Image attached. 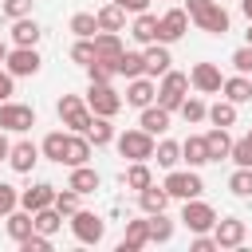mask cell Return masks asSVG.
Returning <instances> with one entry per match:
<instances>
[{"label":"cell","instance_id":"cb8c5ba5","mask_svg":"<svg viewBox=\"0 0 252 252\" xmlns=\"http://www.w3.org/2000/svg\"><path fill=\"white\" fill-rule=\"evenodd\" d=\"M39 24L32 20V16H24V20H12V43L16 47H35L39 43Z\"/></svg>","mask_w":252,"mask_h":252},{"label":"cell","instance_id":"d6986e66","mask_svg":"<svg viewBox=\"0 0 252 252\" xmlns=\"http://www.w3.org/2000/svg\"><path fill=\"white\" fill-rule=\"evenodd\" d=\"M142 55H146V75H150V79H161V75L169 71V63H173L169 43H150Z\"/></svg>","mask_w":252,"mask_h":252},{"label":"cell","instance_id":"6da1fadb","mask_svg":"<svg viewBox=\"0 0 252 252\" xmlns=\"http://www.w3.org/2000/svg\"><path fill=\"white\" fill-rule=\"evenodd\" d=\"M185 12H189V20H193L201 32H209V35H224V32H228V12H224L217 0H185Z\"/></svg>","mask_w":252,"mask_h":252},{"label":"cell","instance_id":"4dcf8cb0","mask_svg":"<svg viewBox=\"0 0 252 252\" xmlns=\"http://www.w3.org/2000/svg\"><path fill=\"white\" fill-rule=\"evenodd\" d=\"M126 47H122V39H118V32H98L94 35V55L98 59H118Z\"/></svg>","mask_w":252,"mask_h":252},{"label":"cell","instance_id":"8d00e7d4","mask_svg":"<svg viewBox=\"0 0 252 252\" xmlns=\"http://www.w3.org/2000/svg\"><path fill=\"white\" fill-rule=\"evenodd\" d=\"M154 158H158L161 169H177V161H181V146L169 142V138H161V142L154 146Z\"/></svg>","mask_w":252,"mask_h":252},{"label":"cell","instance_id":"2e32d148","mask_svg":"<svg viewBox=\"0 0 252 252\" xmlns=\"http://www.w3.org/2000/svg\"><path fill=\"white\" fill-rule=\"evenodd\" d=\"M181 161H185L189 169L209 165V142H205V134H189V138L181 142Z\"/></svg>","mask_w":252,"mask_h":252},{"label":"cell","instance_id":"11a10c76","mask_svg":"<svg viewBox=\"0 0 252 252\" xmlns=\"http://www.w3.org/2000/svg\"><path fill=\"white\" fill-rule=\"evenodd\" d=\"M240 12H244V16L252 20V0H240Z\"/></svg>","mask_w":252,"mask_h":252},{"label":"cell","instance_id":"d4e9b609","mask_svg":"<svg viewBox=\"0 0 252 252\" xmlns=\"http://www.w3.org/2000/svg\"><path fill=\"white\" fill-rule=\"evenodd\" d=\"M205 142H209V161H224V158L232 154V138H228V126H213V130L205 134Z\"/></svg>","mask_w":252,"mask_h":252},{"label":"cell","instance_id":"ee69618b","mask_svg":"<svg viewBox=\"0 0 252 252\" xmlns=\"http://www.w3.org/2000/svg\"><path fill=\"white\" fill-rule=\"evenodd\" d=\"M228 63H232V71H236V75H252V43H244V47H236Z\"/></svg>","mask_w":252,"mask_h":252},{"label":"cell","instance_id":"8992f818","mask_svg":"<svg viewBox=\"0 0 252 252\" xmlns=\"http://www.w3.org/2000/svg\"><path fill=\"white\" fill-rule=\"evenodd\" d=\"M87 106H91L94 114H102V118H114V114L122 110V94H118L110 83H91V91H87Z\"/></svg>","mask_w":252,"mask_h":252},{"label":"cell","instance_id":"603a6c76","mask_svg":"<svg viewBox=\"0 0 252 252\" xmlns=\"http://www.w3.org/2000/svg\"><path fill=\"white\" fill-rule=\"evenodd\" d=\"M138 126H142V130H150V134L158 138V134H165V130H169V110H165L161 102H150V106L142 110Z\"/></svg>","mask_w":252,"mask_h":252},{"label":"cell","instance_id":"5bb4252c","mask_svg":"<svg viewBox=\"0 0 252 252\" xmlns=\"http://www.w3.org/2000/svg\"><path fill=\"white\" fill-rule=\"evenodd\" d=\"M213 236H217V248H240L244 236H248V224L236 220V217H220L213 224Z\"/></svg>","mask_w":252,"mask_h":252},{"label":"cell","instance_id":"30bf717a","mask_svg":"<svg viewBox=\"0 0 252 252\" xmlns=\"http://www.w3.org/2000/svg\"><path fill=\"white\" fill-rule=\"evenodd\" d=\"M189 32V12L185 8H169L165 16H158V43H177Z\"/></svg>","mask_w":252,"mask_h":252},{"label":"cell","instance_id":"7dc6e473","mask_svg":"<svg viewBox=\"0 0 252 252\" xmlns=\"http://www.w3.org/2000/svg\"><path fill=\"white\" fill-rule=\"evenodd\" d=\"M0 12L8 20H24V16H32V0H0Z\"/></svg>","mask_w":252,"mask_h":252},{"label":"cell","instance_id":"c3c4849f","mask_svg":"<svg viewBox=\"0 0 252 252\" xmlns=\"http://www.w3.org/2000/svg\"><path fill=\"white\" fill-rule=\"evenodd\" d=\"M51 248V236L47 232H32L28 240H20V252H47Z\"/></svg>","mask_w":252,"mask_h":252},{"label":"cell","instance_id":"60d3db41","mask_svg":"<svg viewBox=\"0 0 252 252\" xmlns=\"http://www.w3.org/2000/svg\"><path fill=\"white\" fill-rule=\"evenodd\" d=\"M209 122H213V126H232V122H236V102H228V98L213 102V106H209Z\"/></svg>","mask_w":252,"mask_h":252},{"label":"cell","instance_id":"816d5d0a","mask_svg":"<svg viewBox=\"0 0 252 252\" xmlns=\"http://www.w3.org/2000/svg\"><path fill=\"white\" fill-rule=\"evenodd\" d=\"M217 248V236H209V232H193V252H213Z\"/></svg>","mask_w":252,"mask_h":252},{"label":"cell","instance_id":"836d02e7","mask_svg":"<svg viewBox=\"0 0 252 252\" xmlns=\"http://www.w3.org/2000/svg\"><path fill=\"white\" fill-rule=\"evenodd\" d=\"M150 217V244H169L173 240V220L165 213H146Z\"/></svg>","mask_w":252,"mask_h":252},{"label":"cell","instance_id":"ffe728a7","mask_svg":"<svg viewBox=\"0 0 252 252\" xmlns=\"http://www.w3.org/2000/svg\"><path fill=\"white\" fill-rule=\"evenodd\" d=\"M87 161H91V138L71 130V134H67V150H63V165L75 169V165H87Z\"/></svg>","mask_w":252,"mask_h":252},{"label":"cell","instance_id":"4fadbf2b","mask_svg":"<svg viewBox=\"0 0 252 252\" xmlns=\"http://www.w3.org/2000/svg\"><path fill=\"white\" fill-rule=\"evenodd\" d=\"M150 102H158V83H154L150 75L126 79V106H138V110H146Z\"/></svg>","mask_w":252,"mask_h":252},{"label":"cell","instance_id":"ac0fdd59","mask_svg":"<svg viewBox=\"0 0 252 252\" xmlns=\"http://www.w3.org/2000/svg\"><path fill=\"white\" fill-rule=\"evenodd\" d=\"M150 244V217L146 220H126V232L118 240V252H138Z\"/></svg>","mask_w":252,"mask_h":252},{"label":"cell","instance_id":"b9f144b4","mask_svg":"<svg viewBox=\"0 0 252 252\" xmlns=\"http://www.w3.org/2000/svg\"><path fill=\"white\" fill-rule=\"evenodd\" d=\"M232 197H252V165H236V173L228 177Z\"/></svg>","mask_w":252,"mask_h":252},{"label":"cell","instance_id":"d6a6232c","mask_svg":"<svg viewBox=\"0 0 252 252\" xmlns=\"http://www.w3.org/2000/svg\"><path fill=\"white\" fill-rule=\"evenodd\" d=\"M122 181H126V189L142 193L146 185H154V173H150V165H146V161H130V169L122 173Z\"/></svg>","mask_w":252,"mask_h":252},{"label":"cell","instance_id":"680465c9","mask_svg":"<svg viewBox=\"0 0 252 252\" xmlns=\"http://www.w3.org/2000/svg\"><path fill=\"white\" fill-rule=\"evenodd\" d=\"M244 138H248V142H252V130H248V134H244Z\"/></svg>","mask_w":252,"mask_h":252},{"label":"cell","instance_id":"4316f807","mask_svg":"<svg viewBox=\"0 0 252 252\" xmlns=\"http://www.w3.org/2000/svg\"><path fill=\"white\" fill-rule=\"evenodd\" d=\"M67 185H71L75 193H94V189L102 185V177H98V169H91V165H75Z\"/></svg>","mask_w":252,"mask_h":252},{"label":"cell","instance_id":"7c38bea8","mask_svg":"<svg viewBox=\"0 0 252 252\" xmlns=\"http://www.w3.org/2000/svg\"><path fill=\"white\" fill-rule=\"evenodd\" d=\"M189 87L201 91V94H217V91L224 87V75H220L217 63H197V67L189 71Z\"/></svg>","mask_w":252,"mask_h":252},{"label":"cell","instance_id":"f5cc1de1","mask_svg":"<svg viewBox=\"0 0 252 252\" xmlns=\"http://www.w3.org/2000/svg\"><path fill=\"white\" fill-rule=\"evenodd\" d=\"M114 4H122V8H126V12H134V16L150 8V0H114Z\"/></svg>","mask_w":252,"mask_h":252},{"label":"cell","instance_id":"5b68a950","mask_svg":"<svg viewBox=\"0 0 252 252\" xmlns=\"http://www.w3.org/2000/svg\"><path fill=\"white\" fill-rule=\"evenodd\" d=\"M185 91H189V75H181V71H165L161 75V83H158V102L173 114V110H181V102H185Z\"/></svg>","mask_w":252,"mask_h":252},{"label":"cell","instance_id":"ba28073f","mask_svg":"<svg viewBox=\"0 0 252 252\" xmlns=\"http://www.w3.org/2000/svg\"><path fill=\"white\" fill-rule=\"evenodd\" d=\"M71 232H75L79 244H102V236H106V220L94 217V213H87V209H79V213L71 217Z\"/></svg>","mask_w":252,"mask_h":252},{"label":"cell","instance_id":"277c9868","mask_svg":"<svg viewBox=\"0 0 252 252\" xmlns=\"http://www.w3.org/2000/svg\"><path fill=\"white\" fill-rule=\"evenodd\" d=\"M165 193L169 197H177V201H193V197H201L205 193V181H201V173L197 169H165Z\"/></svg>","mask_w":252,"mask_h":252},{"label":"cell","instance_id":"1f68e13d","mask_svg":"<svg viewBox=\"0 0 252 252\" xmlns=\"http://www.w3.org/2000/svg\"><path fill=\"white\" fill-rule=\"evenodd\" d=\"M87 138H91V146L98 150V146H110L118 134H114V126H110V118H102V114H94V122L87 126Z\"/></svg>","mask_w":252,"mask_h":252},{"label":"cell","instance_id":"7bdbcfd3","mask_svg":"<svg viewBox=\"0 0 252 252\" xmlns=\"http://www.w3.org/2000/svg\"><path fill=\"white\" fill-rule=\"evenodd\" d=\"M79 197H83V193H75V189L67 185V189L55 193V209H59L63 217H75V213H79Z\"/></svg>","mask_w":252,"mask_h":252},{"label":"cell","instance_id":"681fc988","mask_svg":"<svg viewBox=\"0 0 252 252\" xmlns=\"http://www.w3.org/2000/svg\"><path fill=\"white\" fill-rule=\"evenodd\" d=\"M236 165H252V142L248 138H240V142H232V154H228Z\"/></svg>","mask_w":252,"mask_h":252},{"label":"cell","instance_id":"bcb514c9","mask_svg":"<svg viewBox=\"0 0 252 252\" xmlns=\"http://www.w3.org/2000/svg\"><path fill=\"white\" fill-rule=\"evenodd\" d=\"M91 59H94V39H75V47H71V63L87 67Z\"/></svg>","mask_w":252,"mask_h":252},{"label":"cell","instance_id":"9c48e42d","mask_svg":"<svg viewBox=\"0 0 252 252\" xmlns=\"http://www.w3.org/2000/svg\"><path fill=\"white\" fill-rule=\"evenodd\" d=\"M35 126V110L24 106V102H0V130H12V134H24Z\"/></svg>","mask_w":252,"mask_h":252},{"label":"cell","instance_id":"9a60e30c","mask_svg":"<svg viewBox=\"0 0 252 252\" xmlns=\"http://www.w3.org/2000/svg\"><path fill=\"white\" fill-rule=\"evenodd\" d=\"M55 185H47V181H35L32 189H24L20 193V209H28V213H39V209H47V205H55Z\"/></svg>","mask_w":252,"mask_h":252},{"label":"cell","instance_id":"f1b7e54d","mask_svg":"<svg viewBox=\"0 0 252 252\" xmlns=\"http://www.w3.org/2000/svg\"><path fill=\"white\" fill-rule=\"evenodd\" d=\"M114 71L126 75V79H138V75H146V55L142 51H122L114 59Z\"/></svg>","mask_w":252,"mask_h":252},{"label":"cell","instance_id":"ab89813d","mask_svg":"<svg viewBox=\"0 0 252 252\" xmlns=\"http://www.w3.org/2000/svg\"><path fill=\"white\" fill-rule=\"evenodd\" d=\"M114 75H118V71H114V59H98V55H94V59L87 63V79H91V83H110Z\"/></svg>","mask_w":252,"mask_h":252},{"label":"cell","instance_id":"d590c367","mask_svg":"<svg viewBox=\"0 0 252 252\" xmlns=\"http://www.w3.org/2000/svg\"><path fill=\"white\" fill-rule=\"evenodd\" d=\"M71 32H75V39H94V35H98L94 12H75V16H71Z\"/></svg>","mask_w":252,"mask_h":252},{"label":"cell","instance_id":"f35d334b","mask_svg":"<svg viewBox=\"0 0 252 252\" xmlns=\"http://www.w3.org/2000/svg\"><path fill=\"white\" fill-rule=\"evenodd\" d=\"M177 114H181V118L193 126V122H205V118H209V106H205V98L185 94V102H181V110H177Z\"/></svg>","mask_w":252,"mask_h":252},{"label":"cell","instance_id":"f546056e","mask_svg":"<svg viewBox=\"0 0 252 252\" xmlns=\"http://www.w3.org/2000/svg\"><path fill=\"white\" fill-rule=\"evenodd\" d=\"M220 91H224V98H228V102H236V106H240V102H248V98H252V79H248V75H232V79H224V87H220Z\"/></svg>","mask_w":252,"mask_h":252},{"label":"cell","instance_id":"8fae6325","mask_svg":"<svg viewBox=\"0 0 252 252\" xmlns=\"http://www.w3.org/2000/svg\"><path fill=\"white\" fill-rule=\"evenodd\" d=\"M39 63H43V59H39V51H35V47H12V51H8V59H4V67H8L16 79L35 75V71H39Z\"/></svg>","mask_w":252,"mask_h":252},{"label":"cell","instance_id":"9f6ffc18","mask_svg":"<svg viewBox=\"0 0 252 252\" xmlns=\"http://www.w3.org/2000/svg\"><path fill=\"white\" fill-rule=\"evenodd\" d=\"M8 51H12V47H8V43H4V39H0V63H4V59H8Z\"/></svg>","mask_w":252,"mask_h":252},{"label":"cell","instance_id":"44dd1931","mask_svg":"<svg viewBox=\"0 0 252 252\" xmlns=\"http://www.w3.org/2000/svg\"><path fill=\"white\" fill-rule=\"evenodd\" d=\"M4 220H8L4 228H8V236H12L16 244H20V240H28V236L35 232V217H32L28 209H12V213H8Z\"/></svg>","mask_w":252,"mask_h":252},{"label":"cell","instance_id":"f907efd6","mask_svg":"<svg viewBox=\"0 0 252 252\" xmlns=\"http://www.w3.org/2000/svg\"><path fill=\"white\" fill-rule=\"evenodd\" d=\"M12 94H16V75L8 67H0V102H8Z\"/></svg>","mask_w":252,"mask_h":252},{"label":"cell","instance_id":"484cf974","mask_svg":"<svg viewBox=\"0 0 252 252\" xmlns=\"http://www.w3.org/2000/svg\"><path fill=\"white\" fill-rule=\"evenodd\" d=\"M94 20H98V32H122V28H126V8L110 0L106 8L94 12Z\"/></svg>","mask_w":252,"mask_h":252},{"label":"cell","instance_id":"f6af8a7d","mask_svg":"<svg viewBox=\"0 0 252 252\" xmlns=\"http://www.w3.org/2000/svg\"><path fill=\"white\" fill-rule=\"evenodd\" d=\"M12 209H20V189L8 185V181H0V217H8Z\"/></svg>","mask_w":252,"mask_h":252},{"label":"cell","instance_id":"7402d4cb","mask_svg":"<svg viewBox=\"0 0 252 252\" xmlns=\"http://www.w3.org/2000/svg\"><path fill=\"white\" fill-rule=\"evenodd\" d=\"M130 35H134L142 47L158 43V16H154V12H138V16H134V24H130Z\"/></svg>","mask_w":252,"mask_h":252},{"label":"cell","instance_id":"e0dca14e","mask_svg":"<svg viewBox=\"0 0 252 252\" xmlns=\"http://www.w3.org/2000/svg\"><path fill=\"white\" fill-rule=\"evenodd\" d=\"M39 158H43V154H39V146L24 138V142H16V146H12V154H8V165H12L16 173H32V165H35Z\"/></svg>","mask_w":252,"mask_h":252},{"label":"cell","instance_id":"e575fe53","mask_svg":"<svg viewBox=\"0 0 252 252\" xmlns=\"http://www.w3.org/2000/svg\"><path fill=\"white\" fill-rule=\"evenodd\" d=\"M63 150H67V134H63V130H51V134L39 142V154H43L47 161H59V165H63Z\"/></svg>","mask_w":252,"mask_h":252},{"label":"cell","instance_id":"52a82bcc","mask_svg":"<svg viewBox=\"0 0 252 252\" xmlns=\"http://www.w3.org/2000/svg\"><path fill=\"white\" fill-rule=\"evenodd\" d=\"M181 224H185L189 232H213V224H217V209L205 205L201 197H193V201H185V209H181Z\"/></svg>","mask_w":252,"mask_h":252},{"label":"cell","instance_id":"6f0895ef","mask_svg":"<svg viewBox=\"0 0 252 252\" xmlns=\"http://www.w3.org/2000/svg\"><path fill=\"white\" fill-rule=\"evenodd\" d=\"M244 39H248V43H252V20H248V32H244Z\"/></svg>","mask_w":252,"mask_h":252},{"label":"cell","instance_id":"74e56055","mask_svg":"<svg viewBox=\"0 0 252 252\" xmlns=\"http://www.w3.org/2000/svg\"><path fill=\"white\" fill-rule=\"evenodd\" d=\"M32 217H35V232H47V236H55L59 224H63V213H59L55 205H47V209H39V213H32Z\"/></svg>","mask_w":252,"mask_h":252},{"label":"cell","instance_id":"db71d44e","mask_svg":"<svg viewBox=\"0 0 252 252\" xmlns=\"http://www.w3.org/2000/svg\"><path fill=\"white\" fill-rule=\"evenodd\" d=\"M4 134H8V130H0V161H8V154H12V142H8Z\"/></svg>","mask_w":252,"mask_h":252},{"label":"cell","instance_id":"83f0119b","mask_svg":"<svg viewBox=\"0 0 252 252\" xmlns=\"http://www.w3.org/2000/svg\"><path fill=\"white\" fill-rule=\"evenodd\" d=\"M138 205H142V213H165V205H169L165 185H146V189L138 193Z\"/></svg>","mask_w":252,"mask_h":252},{"label":"cell","instance_id":"7a4b0ae2","mask_svg":"<svg viewBox=\"0 0 252 252\" xmlns=\"http://www.w3.org/2000/svg\"><path fill=\"white\" fill-rule=\"evenodd\" d=\"M55 114H59V122L71 126L75 134H87V126L94 122V110H91L87 98H79V94H63V98L55 102Z\"/></svg>","mask_w":252,"mask_h":252},{"label":"cell","instance_id":"3957f363","mask_svg":"<svg viewBox=\"0 0 252 252\" xmlns=\"http://www.w3.org/2000/svg\"><path fill=\"white\" fill-rule=\"evenodd\" d=\"M114 146H118V154H122V158H130V161H150L158 142H154V134H150V130H142V126H138V130H122V134L114 138Z\"/></svg>","mask_w":252,"mask_h":252}]
</instances>
